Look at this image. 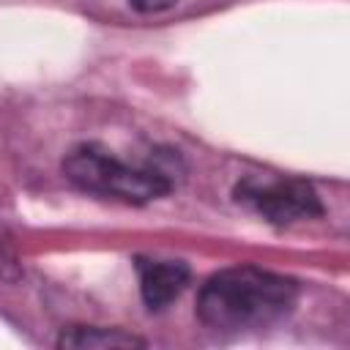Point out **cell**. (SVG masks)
<instances>
[{
	"instance_id": "obj_1",
	"label": "cell",
	"mask_w": 350,
	"mask_h": 350,
	"mask_svg": "<svg viewBox=\"0 0 350 350\" xmlns=\"http://www.w3.org/2000/svg\"><path fill=\"white\" fill-rule=\"evenodd\" d=\"M298 284L257 265H238L213 273L197 298L200 320L219 334L257 331L290 314Z\"/></svg>"
},
{
	"instance_id": "obj_2",
	"label": "cell",
	"mask_w": 350,
	"mask_h": 350,
	"mask_svg": "<svg viewBox=\"0 0 350 350\" xmlns=\"http://www.w3.org/2000/svg\"><path fill=\"white\" fill-rule=\"evenodd\" d=\"M66 178L82 191L115 197L123 202H150L164 197L172 183L150 167H129L98 145H79L63 161Z\"/></svg>"
},
{
	"instance_id": "obj_3",
	"label": "cell",
	"mask_w": 350,
	"mask_h": 350,
	"mask_svg": "<svg viewBox=\"0 0 350 350\" xmlns=\"http://www.w3.org/2000/svg\"><path fill=\"white\" fill-rule=\"evenodd\" d=\"M235 200L273 224H293L323 213L314 189L295 178L249 175L235 186Z\"/></svg>"
},
{
	"instance_id": "obj_4",
	"label": "cell",
	"mask_w": 350,
	"mask_h": 350,
	"mask_svg": "<svg viewBox=\"0 0 350 350\" xmlns=\"http://www.w3.org/2000/svg\"><path fill=\"white\" fill-rule=\"evenodd\" d=\"M139 293L150 309H161L175 301L189 284V265L180 260H137Z\"/></svg>"
},
{
	"instance_id": "obj_5",
	"label": "cell",
	"mask_w": 350,
	"mask_h": 350,
	"mask_svg": "<svg viewBox=\"0 0 350 350\" xmlns=\"http://www.w3.org/2000/svg\"><path fill=\"white\" fill-rule=\"evenodd\" d=\"M60 347H77V350H93V347H139L142 339L120 331V328H96V325H77L60 334Z\"/></svg>"
},
{
	"instance_id": "obj_6",
	"label": "cell",
	"mask_w": 350,
	"mask_h": 350,
	"mask_svg": "<svg viewBox=\"0 0 350 350\" xmlns=\"http://www.w3.org/2000/svg\"><path fill=\"white\" fill-rule=\"evenodd\" d=\"M16 276H19V265H16L14 246L8 243V238L0 230V279H16Z\"/></svg>"
},
{
	"instance_id": "obj_7",
	"label": "cell",
	"mask_w": 350,
	"mask_h": 350,
	"mask_svg": "<svg viewBox=\"0 0 350 350\" xmlns=\"http://www.w3.org/2000/svg\"><path fill=\"white\" fill-rule=\"evenodd\" d=\"M137 11H161V8H167V5H172L175 0H129Z\"/></svg>"
}]
</instances>
